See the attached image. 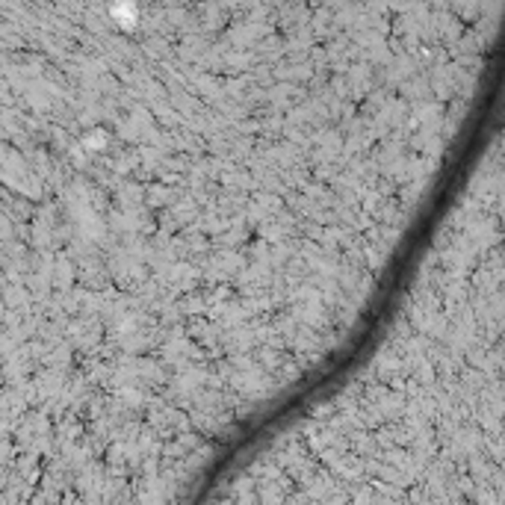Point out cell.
Listing matches in <instances>:
<instances>
[]
</instances>
